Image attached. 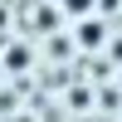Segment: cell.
I'll return each mask as SVG.
<instances>
[{
    "instance_id": "6da1fadb",
    "label": "cell",
    "mask_w": 122,
    "mask_h": 122,
    "mask_svg": "<svg viewBox=\"0 0 122 122\" xmlns=\"http://www.w3.org/2000/svg\"><path fill=\"white\" fill-rule=\"evenodd\" d=\"M78 44L83 49H103L107 44V25L93 20V15H78Z\"/></svg>"
},
{
    "instance_id": "7a4b0ae2",
    "label": "cell",
    "mask_w": 122,
    "mask_h": 122,
    "mask_svg": "<svg viewBox=\"0 0 122 122\" xmlns=\"http://www.w3.org/2000/svg\"><path fill=\"white\" fill-rule=\"evenodd\" d=\"M59 5H64V15H93V10H98V0H59Z\"/></svg>"
},
{
    "instance_id": "3957f363",
    "label": "cell",
    "mask_w": 122,
    "mask_h": 122,
    "mask_svg": "<svg viewBox=\"0 0 122 122\" xmlns=\"http://www.w3.org/2000/svg\"><path fill=\"white\" fill-rule=\"evenodd\" d=\"M112 54H117V59H122V39H112Z\"/></svg>"
}]
</instances>
